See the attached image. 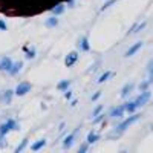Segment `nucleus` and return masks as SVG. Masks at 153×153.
Here are the masks:
<instances>
[{
  "label": "nucleus",
  "mask_w": 153,
  "mask_h": 153,
  "mask_svg": "<svg viewBox=\"0 0 153 153\" xmlns=\"http://www.w3.org/2000/svg\"><path fill=\"white\" fill-rule=\"evenodd\" d=\"M60 2L69 0H0V12L5 16L31 17L43 11H52V8Z\"/></svg>",
  "instance_id": "obj_1"
},
{
  "label": "nucleus",
  "mask_w": 153,
  "mask_h": 153,
  "mask_svg": "<svg viewBox=\"0 0 153 153\" xmlns=\"http://www.w3.org/2000/svg\"><path fill=\"white\" fill-rule=\"evenodd\" d=\"M139 117H141V115H132V117H129V118H127V120H124L120 126H117V129H115L110 135H109V138H117V136H120L123 132H126V129H127V127H129L130 124H133L135 121H138L139 120Z\"/></svg>",
  "instance_id": "obj_2"
},
{
  "label": "nucleus",
  "mask_w": 153,
  "mask_h": 153,
  "mask_svg": "<svg viewBox=\"0 0 153 153\" xmlns=\"http://www.w3.org/2000/svg\"><path fill=\"white\" fill-rule=\"evenodd\" d=\"M150 97H152V95H150L149 91H141V95H138L136 100H135L136 106H138V107H143L144 104H147L149 100H150Z\"/></svg>",
  "instance_id": "obj_3"
},
{
  "label": "nucleus",
  "mask_w": 153,
  "mask_h": 153,
  "mask_svg": "<svg viewBox=\"0 0 153 153\" xmlns=\"http://www.w3.org/2000/svg\"><path fill=\"white\" fill-rule=\"evenodd\" d=\"M9 130H17V123L14 120H8L5 124L0 126V133L2 135H6Z\"/></svg>",
  "instance_id": "obj_4"
},
{
  "label": "nucleus",
  "mask_w": 153,
  "mask_h": 153,
  "mask_svg": "<svg viewBox=\"0 0 153 153\" xmlns=\"http://www.w3.org/2000/svg\"><path fill=\"white\" fill-rule=\"evenodd\" d=\"M29 91H31V83H28V81H23V83H20V84L17 86V89H16V94L22 97V95H26Z\"/></svg>",
  "instance_id": "obj_5"
},
{
  "label": "nucleus",
  "mask_w": 153,
  "mask_h": 153,
  "mask_svg": "<svg viewBox=\"0 0 153 153\" xmlns=\"http://www.w3.org/2000/svg\"><path fill=\"white\" fill-rule=\"evenodd\" d=\"M11 68H12V60L9 57H2V58H0V71L9 72Z\"/></svg>",
  "instance_id": "obj_6"
},
{
  "label": "nucleus",
  "mask_w": 153,
  "mask_h": 153,
  "mask_svg": "<svg viewBox=\"0 0 153 153\" xmlns=\"http://www.w3.org/2000/svg\"><path fill=\"white\" fill-rule=\"evenodd\" d=\"M124 112H126V106H117L110 110V117L112 118H123Z\"/></svg>",
  "instance_id": "obj_7"
},
{
  "label": "nucleus",
  "mask_w": 153,
  "mask_h": 153,
  "mask_svg": "<svg viewBox=\"0 0 153 153\" xmlns=\"http://www.w3.org/2000/svg\"><path fill=\"white\" fill-rule=\"evenodd\" d=\"M76 132H78V129H75L71 135H68L66 138H65V141H63V147L65 149H69V147H72V144H74V139H75V135H76Z\"/></svg>",
  "instance_id": "obj_8"
},
{
  "label": "nucleus",
  "mask_w": 153,
  "mask_h": 153,
  "mask_svg": "<svg viewBox=\"0 0 153 153\" xmlns=\"http://www.w3.org/2000/svg\"><path fill=\"white\" fill-rule=\"evenodd\" d=\"M141 46H143V42H138V43H135L133 46H130L129 49H127V52H126V57H132V55H135L139 49H141Z\"/></svg>",
  "instance_id": "obj_9"
},
{
  "label": "nucleus",
  "mask_w": 153,
  "mask_h": 153,
  "mask_svg": "<svg viewBox=\"0 0 153 153\" xmlns=\"http://www.w3.org/2000/svg\"><path fill=\"white\" fill-rule=\"evenodd\" d=\"M76 60H78V54H76V52H71V54L66 57L65 63H66L68 68H71V66H74L75 63H76Z\"/></svg>",
  "instance_id": "obj_10"
},
{
  "label": "nucleus",
  "mask_w": 153,
  "mask_h": 153,
  "mask_svg": "<svg viewBox=\"0 0 153 153\" xmlns=\"http://www.w3.org/2000/svg\"><path fill=\"white\" fill-rule=\"evenodd\" d=\"M12 95H14L12 91H5L2 95H0V101H2L3 104H9L11 100H12Z\"/></svg>",
  "instance_id": "obj_11"
},
{
  "label": "nucleus",
  "mask_w": 153,
  "mask_h": 153,
  "mask_svg": "<svg viewBox=\"0 0 153 153\" xmlns=\"http://www.w3.org/2000/svg\"><path fill=\"white\" fill-rule=\"evenodd\" d=\"M132 91H133V83H127V84L123 87V91H121V97H123V98L129 97Z\"/></svg>",
  "instance_id": "obj_12"
},
{
  "label": "nucleus",
  "mask_w": 153,
  "mask_h": 153,
  "mask_svg": "<svg viewBox=\"0 0 153 153\" xmlns=\"http://www.w3.org/2000/svg\"><path fill=\"white\" fill-rule=\"evenodd\" d=\"M23 68V63L22 61H17V63H12V68H11V71H9V74L11 75H17L19 72H20V69Z\"/></svg>",
  "instance_id": "obj_13"
},
{
  "label": "nucleus",
  "mask_w": 153,
  "mask_h": 153,
  "mask_svg": "<svg viewBox=\"0 0 153 153\" xmlns=\"http://www.w3.org/2000/svg\"><path fill=\"white\" fill-rule=\"evenodd\" d=\"M52 12L55 16H60V14H63V12H65V3L63 2H60L58 5H55L54 8H52Z\"/></svg>",
  "instance_id": "obj_14"
},
{
  "label": "nucleus",
  "mask_w": 153,
  "mask_h": 153,
  "mask_svg": "<svg viewBox=\"0 0 153 153\" xmlns=\"http://www.w3.org/2000/svg\"><path fill=\"white\" fill-rule=\"evenodd\" d=\"M78 48L81 51H89V43H87V37H81L78 40Z\"/></svg>",
  "instance_id": "obj_15"
},
{
  "label": "nucleus",
  "mask_w": 153,
  "mask_h": 153,
  "mask_svg": "<svg viewBox=\"0 0 153 153\" xmlns=\"http://www.w3.org/2000/svg\"><path fill=\"white\" fill-rule=\"evenodd\" d=\"M124 106H126V110L129 112V113H133V112L138 109V106H136L135 101H129V103H126Z\"/></svg>",
  "instance_id": "obj_16"
},
{
  "label": "nucleus",
  "mask_w": 153,
  "mask_h": 153,
  "mask_svg": "<svg viewBox=\"0 0 153 153\" xmlns=\"http://www.w3.org/2000/svg\"><path fill=\"white\" fill-rule=\"evenodd\" d=\"M45 25H46L48 28H54V26H57V25H58V19H57V17H49V19L45 22Z\"/></svg>",
  "instance_id": "obj_17"
},
{
  "label": "nucleus",
  "mask_w": 153,
  "mask_h": 153,
  "mask_svg": "<svg viewBox=\"0 0 153 153\" xmlns=\"http://www.w3.org/2000/svg\"><path fill=\"white\" fill-rule=\"evenodd\" d=\"M98 135L95 133V132H91V133H89L87 135V144H94V143H97L98 141Z\"/></svg>",
  "instance_id": "obj_18"
},
{
  "label": "nucleus",
  "mask_w": 153,
  "mask_h": 153,
  "mask_svg": "<svg viewBox=\"0 0 153 153\" xmlns=\"http://www.w3.org/2000/svg\"><path fill=\"white\" fill-rule=\"evenodd\" d=\"M71 86V80H65L58 83V91H68V87Z\"/></svg>",
  "instance_id": "obj_19"
},
{
  "label": "nucleus",
  "mask_w": 153,
  "mask_h": 153,
  "mask_svg": "<svg viewBox=\"0 0 153 153\" xmlns=\"http://www.w3.org/2000/svg\"><path fill=\"white\" fill-rule=\"evenodd\" d=\"M45 144H46V141H45V139H40V141H37V143H34L31 149H32V150H40V149H42V147H43Z\"/></svg>",
  "instance_id": "obj_20"
},
{
  "label": "nucleus",
  "mask_w": 153,
  "mask_h": 153,
  "mask_svg": "<svg viewBox=\"0 0 153 153\" xmlns=\"http://www.w3.org/2000/svg\"><path fill=\"white\" fill-rule=\"evenodd\" d=\"M110 76H112V72H104V74L98 78V83H104V81H107Z\"/></svg>",
  "instance_id": "obj_21"
},
{
  "label": "nucleus",
  "mask_w": 153,
  "mask_h": 153,
  "mask_svg": "<svg viewBox=\"0 0 153 153\" xmlns=\"http://www.w3.org/2000/svg\"><path fill=\"white\" fill-rule=\"evenodd\" d=\"M26 144H28V139H25V141H23V143H22V144H20L17 149H16V152H17V153H19V152H22L25 147H26Z\"/></svg>",
  "instance_id": "obj_22"
},
{
  "label": "nucleus",
  "mask_w": 153,
  "mask_h": 153,
  "mask_svg": "<svg viewBox=\"0 0 153 153\" xmlns=\"http://www.w3.org/2000/svg\"><path fill=\"white\" fill-rule=\"evenodd\" d=\"M149 84H150V81H143L141 84H139V89H141V91H147Z\"/></svg>",
  "instance_id": "obj_23"
},
{
  "label": "nucleus",
  "mask_w": 153,
  "mask_h": 153,
  "mask_svg": "<svg viewBox=\"0 0 153 153\" xmlns=\"http://www.w3.org/2000/svg\"><path fill=\"white\" fill-rule=\"evenodd\" d=\"M25 51H26V57H28V58H34V57H35V51H34V49H32V51L25 49Z\"/></svg>",
  "instance_id": "obj_24"
},
{
  "label": "nucleus",
  "mask_w": 153,
  "mask_h": 153,
  "mask_svg": "<svg viewBox=\"0 0 153 153\" xmlns=\"http://www.w3.org/2000/svg\"><path fill=\"white\" fill-rule=\"evenodd\" d=\"M115 2H117V0H109V2H106V3H104V6L101 8V11H104L106 8H109V6H110V5H113Z\"/></svg>",
  "instance_id": "obj_25"
},
{
  "label": "nucleus",
  "mask_w": 153,
  "mask_h": 153,
  "mask_svg": "<svg viewBox=\"0 0 153 153\" xmlns=\"http://www.w3.org/2000/svg\"><path fill=\"white\" fill-rule=\"evenodd\" d=\"M147 72L150 74V75H153V60L149 63V65H147Z\"/></svg>",
  "instance_id": "obj_26"
},
{
  "label": "nucleus",
  "mask_w": 153,
  "mask_h": 153,
  "mask_svg": "<svg viewBox=\"0 0 153 153\" xmlns=\"http://www.w3.org/2000/svg\"><path fill=\"white\" fill-rule=\"evenodd\" d=\"M78 152H80V153L87 152V144H81V146H80V149H78Z\"/></svg>",
  "instance_id": "obj_27"
},
{
  "label": "nucleus",
  "mask_w": 153,
  "mask_h": 153,
  "mask_svg": "<svg viewBox=\"0 0 153 153\" xmlns=\"http://www.w3.org/2000/svg\"><path fill=\"white\" fill-rule=\"evenodd\" d=\"M101 109H103V107H101V106H98V107L94 110V113H92L94 117H98V115H100V112H101Z\"/></svg>",
  "instance_id": "obj_28"
},
{
  "label": "nucleus",
  "mask_w": 153,
  "mask_h": 153,
  "mask_svg": "<svg viewBox=\"0 0 153 153\" xmlns=\"http://www.w3.org/2000/svg\"><path fill=\"white\" fill-rule=\"evenodd\" d=\"M6 146V143H5V138H3V135L0 133V147H5Z\"/></svg>",
  "instance_id": "obj_29"
},
{
  "label": "nucleus",
  "mask_w": 153,
  "mask_h": 153,
  "mask_svg": "<svg viewBox=\"0 0 153 153\" xmlns=\"http://www.w3.org/2000/svg\"><path fill=\"white\" fill-rule=\"evenodd\" d=\"M0 31H6V25L3 20H0Z\"/></svg>",
  "instance_id": "obj_30"
},
{
  "label": "nucleus",
  "mask_w": 153,
  "mask_h": 153,
  "mask_svg": "<svg viewBox=\"0 0 153 153\" xmlns=\"http://www.w3.org/2000/svg\"><path fill=\"white\" fill-rule=\"evenodd\" d=\"M103 118H104V115H98V118H95V120H94V123H100V121H103Z\"/></svg>",
  "instance_id": "obj_31"
},
{
  "label": "nucleus",
  "mask_w": 153,
  "mask_h": 153,
  "mask_svg": "<svg viewBox=\"0 0 153 153\" xmlns=\"http://www.w3.org/2000/svg\"><path fill=\"white\" fill-rule=\"evenodd\" d=\"M100 95H101L100 92H97L95 95H92V101H95V100H98V98H100Z\"/></svg>",
  "instance_id": "obj_32"
},
{
  "label": "nucleus",
  "mask_w": 153,
  "mask_h": 153,
  "mask_svg": "<svg viewBox=\"0 0 153 153\" xmlns=\"http://www.w3.org/2000/svg\"><path fill=\"white\" fill-rule=\"evenodd\" d=\"M65 97H66V98L69 100V98L72 97V92H71V91H66V94H65Z\"/></svg>",
  "instance_id": "obj_33"
}]
</instances>
